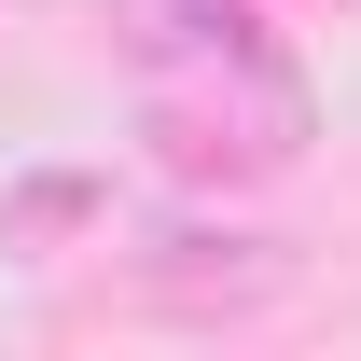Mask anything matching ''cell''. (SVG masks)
Returning <instances> with one entry per match:
<instances>
[{"label":"cell","mask_w":361,"mask_h":361,"mask_svg":"<svg viewBox=\"0 0 361 361\" xmlns=\"http://www.w3.org/2000/svg\"><path fill=\"white\" fill-rule=\"evenodd\" d=\"M139 70H153V153H167V167H195V180H278L306 153V84H292V56H278L236 0H153Z\"/></svg>","instance_id":"1"},{"label":"cell","mask_w":361,"mask_h":361,"mask_svg":"<svg viewBox=\"0 0 361 361\" xmlns=\"http://www.w3.org/2000/svg\"><path fill=\"white\" fill-rule=\"evenodd\" d=\"M70 209H84V180H28V195H14V236H56Z\"/></svg>","instance_id":"2"}]
</instances>
